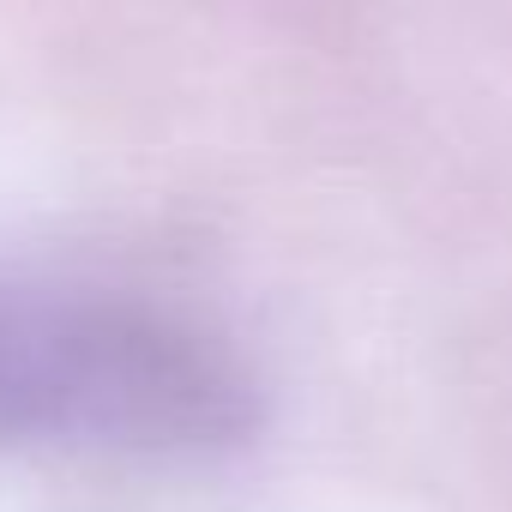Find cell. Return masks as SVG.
<instances>
[{
	"mask_svg": "<svg viewBox=\"0 0 512 512\" xmlns=\"http://www.w3.org/2000/svg\"><path fill=\"white\" fill-rule=\"evenodd\" d=\"M260 422V374L187 302L0 260V452L187 464L247 446Z\"/></svg>",
	"mask_w": 512,
	"mask_h": 512,
	"instance_id": "1",
	"label": "cell"
}]
</instances>
